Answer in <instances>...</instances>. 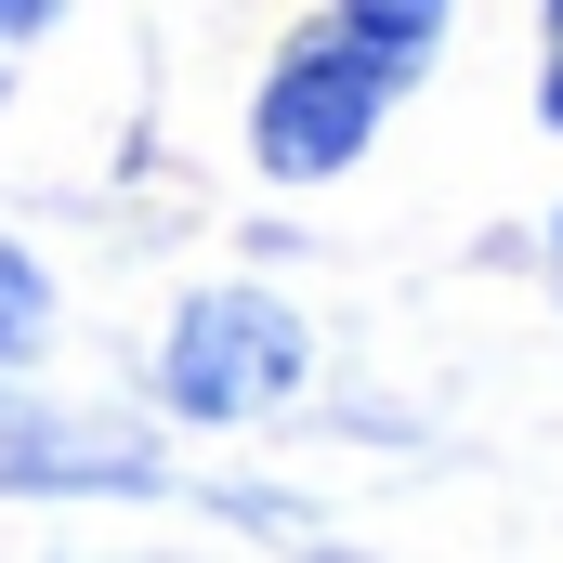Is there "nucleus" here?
<instances>
[{
	"label": "nucleus",
	"instance_id": "obj_1",
	"mask_svg": "<svg viewBox=\"0 0 563 563\" xmlns=\"http://www.w3.org/2000/svg\"><path fill=\"white\" fill-rule=\"evenodd\" d=\"M314 380V341H301V314H288L276 288H197L184 314H170V341H157V394L184 407V420H263Z\"/></svg>",
	"mask_w": 563,
	"mask_h": 563
},
{
	"label": "nucleus",
	"instance_id": "obj_2",
	"mask_svg": "<svg viewBox=\"0 0 563 563\" xmlns=\"http://www.w3.org/2000/svg\"><path fill=\"white\" fill-rule=\"evenodd\" d=\"M394 92H407V79H394L367 40L314 26L276 79H263V119H250V144H263V170H276V184H328L354 144L380 132V106H394Z\"/></svg>",
	"mask_w": 563,
	"mask_h": 563
},
{
	"label": "nucleus",
	"instance_id": "obj_3",
	"mask_svg": "<svg viewBox=\"0 0 563 563\" xmlns=\"http://www.w3.org/2000/svg\"><path fill=\"white\" fill-rule=\"evenodd\" d=\"M328 26H341V40H367L394 79H420L432 40H445V0H328Z\"/></svg>",
	"mask_w": 563,
	"mask_h": 563
},
{
	"label": "nucleus",
	"instance_id": "obj_4",
	"mask_svg": "<svg viewBox=\"0 0 563 563\" xmlns=\"http://www.w3.org/2000/svg\"><path fill=\"white\" fill-rule=\"evenodd\" d=\"M40 341H53V276H40V263L0 236V367H26Z\"/></svg>",
	"mask_w": 563,
	"mask_h": 563
},
{
	"label": "nucleus",
	"instance_id": "obj_5",
	"mask_svg": "<svg viewBox=\"0 0 563 563\" xmlns=\"http://www.w3.org/2000/svg\"><path fill=\"white\" fill-rule=\"evenodd\" d=\"M40 26H53V0H0V53H13V40H40Z\"/></svg>",
	"mask_w": 563,
	"mask_h": 563
},
{
	"label": "nucleus",
	"instance_id": "obj_6",
	"mask_svg": "<svg viewBox=\"0 0 563 563\" xmlns=\"http://www.w3.org/2000/svg\"><path fill=\"white\" fill-rule=\"evenodd\" d=\"M538 106H551V132H563V53H551V92H538Z\"/></svg>",
	"mask_w": 563,
	"mask_h": 563
},
{
	"label": "nucleus",
	"instance_id": "obj_7",
	"mask_svg": "<svg viewBox=\"0 0 563 563\" xmlns=\"http://www.w3.org/2000/svg\"><path fill=\"white\" fill-rule=\"evenodd\" d=\"M551 276H563V223H551Z\"/></svg>",
	"mask_w": 563,
	"mask_h": 563
},
{
	"label": "nucleus",
	"instance_id": "obj_8",
	"mask_svg": "<svg viewBox=\"0 0 563 563\" xmlns=\"http://www.w3.org/2000/svg\"><path fill=\"white\" fill-rule=\"evenodd\" d=\"M551 53H563V0H551Z\"/></svg>",
	"mask_w": 563,
	"mask_h": 563
}]
</instances>
